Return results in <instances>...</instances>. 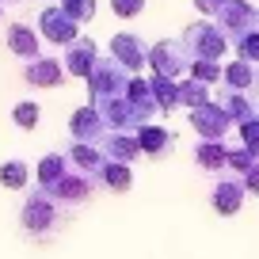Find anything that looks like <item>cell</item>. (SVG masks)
Listing matches in <instances>:
<instances>
[{"label": "cell", "mask_w": 259, "mask_h": 259, "mask_svg": "<svg viewBox=\"0 0 259 259\" xmlns=\"http://www.w3.org/2000/svg\"><path fill=\"white\" fill-rule=\"evenodd\" d=\"M99 183H103V187H111V191H122V194H126L130 191V187H134V171H130V164H107V168H103V176H99Z\"/></svg>", "instance_id": "obj_25"}, {"label": "cell", "mask_w": 259, "mask_h": 259, "mask_svg": "<svg viewBox=\"0 0 259 259\" xmlns=\"http://www.w3.org/2000/svg\"><path fill=\"white\" fill-rule=\"evenodd\" d=\"M99 61V50L92 38H76L73 46H65V73H73V76H84L88 80L92 69H96Z\"/></svg>", "instance_id": "obj_12"}, {"label": "cell", "mask_w": 259, "mask_h": 259, "mask_svg": "<svg viewBox=\"0 0 259 259\" xmlns=\"http://www.w3.org/2000/svg\"><path fill=\"white\" fill-rule=\"evenodd\" d=\"M244 194H248L244 179H221V183L213 187V210L225 213V218H233V213L244 206Z\"/></svg>", "instance_id": "obj_16"}, {"label": "cell", "mask_w": 259, "mask_h": 259, "mask_svg": "<svg viewBox=\"0 0 259 259\" xmlns=\"http://www.w3.org/2000/svg\"><path fill=\"white\" fill-rule=\"evenodd\" d=\"M111 8H114V16L134 19V16H141V12H145V0H111Z\"/></svg>", "instance_id": "obj_32"}, {"label": "cell", "mask_w": 259, "mask_h": 259, "mask_svg": "<svg viewBox=\"0 0 259 259\" xmlns=\"http://www.w3.org/2000/svg\"><path fill=\"white\" fill-rule=\"evenodd\" d=\"M149 80H153V96H156V107H160V111H176V107H183L179 103V84L171 80V76H149Z\"/></svg>", "instance_id": "obj_22"}, {"label": "cell", "mask_w": 259, "mask_h": 259, "mask_svg": "<svg viewBox=\"0 0 259 259\" xmlns=\"http://www.w3.org/2000/svg\"><path fill=\"white\" fill-rule=\"evenodd\" d=\"M255 164H259V160H255V156L248 153V149H233V153H229V168H233V171H236L240 179L248 176V171L255 168Z\"/></svg>", "instance_id": "obj_30"}, {"label": "cell", "mask_w": 259, "mask_h": 259, "mask_svg": "<svg viewBox=\"0 0 259 259\" xmlns=\"http://www.w3.org/2000/svg\"><path fill=\"white\" fill-rule=\"evenodd\" d=\"M107 153V160H114V164H130L134 156L141 153V141H138V134H111V138L99 145Z\"/></svg>", "instance_id": "obj_18"}, {"label": "cell", "mask_w": 259, "mask_h": 259, "mask_svg": "<svg viewBox=\"0 0 259 259\" xmlns=\"http://www.w3.org/2000/svg\"><path fill=\"white\" fill-rule=\"evenodd\" d=\"M221 80H225L229 92H248L251 84L259 80V73H255V65H248V61H240V57H236V61L225 69V76H221Z\"/></svg>", "instance_id": "obj_20"}, {"label": "cell", "mask_w": 259, "mask_h": 259, "mask_svg": "<svg viewBox=\"0 0 259 259\" xmlns=\"http://www.w3.org/2000/svg\"><path fill=\"white\" fill-rule=\"evenodd\" d=\"M191 76L194 80H202V84H213L225 76V69H221L218 61H191Z\"/></svg>", "instance_id": "obj_28"}, {"label": "cell", "mask_w": 259, "mask_h": 259, "mask_svg": "<svg viewBox=\"0 0 259 259\" xmlns=\"http://www.w3.org/2000/svg\"><path fill=\"white\" fill-rule=\"evenodd\" d=\"M0 16H4V8H0Z\"/></svg>", "instance_id": "obj_36"}, {"label": "cell", "mask_w": 259, "mask_h": 259, "mask_svg": "<svg viewBox=\"0 0 259 259\" xmlns=\"http://www.w3.org/2000/svg\"><path fill=\"white\" fill-rule=\"evenodd\" d=\"M42 118V107L34 103V99H19L16 107H12V122H16L19 130H34Z\"/></svg>", "instance_id": "obj_26"}, {"label": "cell", "mask_w": 259, "mask_h": 259, "mask_svg": "<svg viewBox=\"0 0 259 259\" xmlns=\"http://www.w3.org/2000/svg\"><path fill=\"white\" fill-rule=\"evenodd\" d=\"M236 54H240V61L259 65V31H251V34H244V38H236Z\"/></svg>", "instance_id": "obj_29"}, {"label": "cell", "mask_w": 259, "mask_h": 259, "mask_svg": "<svg viewBox=\"0 0 259 259\" xmlns=\"http://www.w3.org/2000/svg\"><path fill=\"white\" fill-rule=\"evenodd\" d=\"M218 19H221V31L233 34V38H244V34H251L259 27V12L251 4H244V0H233Z\"/></svg>", "instance_id": "obj_9"}, {"label": "cell", "mask_w": 259, "mask_h": 259, "mask_svg": "<svg viewBox=\"0 0 259 259\" xmlns=\"http://www.w3.org/2000/svg\"><path fill=\"white\" fill-rule=\"evenodd\" d=\"M191 126L202 134V141H221L229 134V126H233V118H229L218 103H206V107H198V111H191Z\"/></svg>", "instance_id": "obj_7"}, {"label": "cell", "mask_w": 259, "mask_h": 259, "mask_svg": "<svg viewBox=\"0 0 259 259\" xmlns=\"http://www.w3.org/2000/svg\"><path fill=\"white\" fill-rule=\"evenodd\" d=\"M240 134H244V149H248V153L259 160V118L244 122V126H240Z\"/></svg>", "instance_id": "obj_31"}, {"label": "cell", "mask_w": 259, "mask_h": 259, "mask_svg": "<svg viewBox=\"0 0 259 259\" xmlns=\"http://www.w3.org/2000/svg\"><path fill=\"white\" fill-rule=\"evenodd\" d=\"M61 218H65V206L57 202L50 191H34V194H27L23 210H19V225H23V233H27V236H34V240H42V236L57 233Z\"/></svg>", "instance_id": "obj_1"}, {"label": "cell", "mask_w": 259, "mask_h": 259, "mask_svg": "<svg viewBox=\"0 0 259 259\" xmlns=\"http://www.w3.org/2000/svg\"><path fill=\"white\" fill-rule=\"evenodd\" d=\"M149 65H153L156 76H171V80H176L179 73H187V50H183V42H171V38L156 42V46L149 50Z\"/></svg>", "instance_id": "obj_6"}, {"label": "cell", "mask_w": 259, "mask_h": 259, "mask_svg": "<svg viewBox=\"0 0 259 259\" xmlns=\"http://www.w3.org/2000/svg\"><path fill=\"white\" fill-rule=\"evenodd\" d=\"M69 160H73V168L76 171H84V176H92L99 183V176H103V168L111 160H107V153L99 145H73L69 149Z\"/></svg>", "instance_id": "obj_15"}, {"label": "cell", "mask_w": 259, "mask_h": 259, "mask_svg": "<svg viewBox=\"0 0 259 259\" xmlns=\"http://www.w3.org/2000/svg\"><path fill=\"white\" fill-rule=\"evenodd\" d=\"M73 171V160L65 153H46L38 160V171H34V179H38V191H54L57 183H61L65 176Z\"/></svg>", "instance_id": "obj_14"}, {"label": "cell", "mask_w": 259, "mask_h": 259, "mask_svg": "<svg viewBox=\"0 0 259 259\" xmlns=\"http://www.w3.org/2000/svg\"><path fill=\"white\" fill-rule=\"evenodd\" d=\"M76 27L80 23H73V19L65 16L61 8H57V4H46V8L38 12V34L46 42H54V46H73L76 38H80V31H76Z\"/></svg>", "instance_id": "obj_4"}, {"label": "cell", "mask_w": 259, "mask_h": 259, "mask_svg": "<svg viewBox=\"0 0 259 259\" xmlns=\"http://www.w3.org/2000/svg\"><path fill=\"white\" fill-rule=\"evenodd\" d=\"M233 0H194V8L198 12H206V16H221V12L229 8Z\"/></svg>", "instance_id": "obj_33"}, {"label": "cell", "mask_w": 259, "mask_h": 259, "mask_svg": "<svg viewBox=\"0 0 259 259\" xmlns=\"http://www.w3.org/2000/svg\"><path fill=\"white\" fill-rule=\"evenodd\" d=\"M244 187H248V194H259V164L244 176Z\"/></svg>", "instance_id": "obj_34"}, {"label": "cell", "mask_w": 259, "mask_h": 259, "mask_svg": "<svg viewBox=\"0 0 259 259\" xmlns=\"http://www.w3.org/2000/svg\"><path fill=\"white\" fill-rule=\"evenodd\" d=\"M138 141H141V153L145 156H168L171 149H176V138H171V130H164V126H141L138 130Z\"/></svg>", "instance_id": "obj_17"}, {"label": "cell", "mask_w": 259, "mask_h": 259, "mask_svg": "<svg viewBox=\"0 0 259 259\" xmlns=\"http://www.w3.org/2000/svg\"><path fill=\"white\" fill-rule=\"evenodd\" d=\"M218 107H221L233 122H240V126H244V122H251V118H255V111H259V107H251L248 96H240V92H225V96L218 99Z\"/></svg>", "instance_id": "obj_21"}, {"label": "cell", "mask_w": 259, "mask_h": 259, "mask_svg": "<svg viewBox=\"0 0 259 259\" xmlns=\"http://www.w3.org/2000/svg\"><path fill=\"white\" fill-rule=\"evenodd\" d=\"M27 183H31V164H27V160L0 164V187H8V191H23Z\"/></svg>", "instance_id": "obj_23"}, {"label": "cell", "mask_w": 259, "mask_h": 259, "mask_svg": "<svg viewBox=\"0 0 259 259\" xmlns=\"http://www.w3.org/2000/svg\"><path fill=\"white\" fill-rule=\"evenodd\" d=\"M107 118H103V111L99 107H80V111L69 118V134H73V141L76 145H103L111 134H107Z\"/></svg>", "instance_id": "obj_5"}, {"label": "cell", "mask_w": 259, "mask_h": 259, "mask_svg": "<svg viewBox=\"0 0 259 259\" xmlns=\"http://www.w3.org/2000/svg\"><path fill=\"white\" fill-rule=\"evenodd\" d=\"M61 12L73 23H88L92 16H96V0H61Z\"/></svg>", "instance_id": "obj_27"}, {"label": "cell", "mask_w": 259, "mask_h": 259, "mask_svg": "<svg viewBox=\"0 0 259 259\" xmlns=\"http://www.w3.org/2000/svg\"><path fill=\"white\" fill-rule=\"evenodd\" d=\"M229 153L233 149H225V141H202L194 149V160L202 164L206 171H221V168H229Z\"/></svg>", "instance_id": "obj_19"}, {"label": "cell", "mask_w": 259, "mask_h": 259, "mask_svg": "<svg viewBox=\"0 0 259 259\" xmlns=\"http://www.w3.org/2000/svg\"><path fill=\"white\" fill-rule=\"evenodd\" d=\"M42 34L34 31L31 23H8V31H4V42H8V50L16 57H23V61H34V57H42Z\"/></svg>", "instance_id": "obj_10"}, {"label": "cell", "mask_w": 259, "mask_h": 259, "mask_svg": "<svg viewBox=\"0 0 259 259\" xmlns=\"http://www.w3.org/2000/svg\"><path fill=\"white\" fill-rule=\"evenodd\" d=\"M183 50L191 54V61H218L221 54L229 50V34L213 23H191L183 34Z\"/></svg>", "instance_id": "obj_3"}, {"label": "cell", "mask_w": 259, "mask_h": 259, "mask_svg": "<svg viewBox=\"0 0 259 259\" xmlns=\"http://www.w3.org/2000/svg\"><path fill=\"white\" fill-rule=\"evenodd\" d=\"M111 57L122 65V69H130V73H138L141 65L149 61V54H145V46H141L138 34H114L111 38Z\"/></svg>", "instance_id": "obj_13"}, {"label": "cell", "mask_w": 259, "mask_h": 259, "mask_svg": "<svg viewBox=\"0 0 259 259\" xmlns=\"http://www.w3.org/2000/svg\"><path fill=\"white\" fill-rule=\"evenodd\" d=\"M65 76H69L65 73V61H57V57H34L23 69V80L34 84V88H57Z\"/></svg>", "instance_id": "obj_11"}, {"label": "cell", "mask_w": 259, "mask_h": 259, "mask_svg": "<svg viewBox=\"0 0 259 259\" xmlns=\"http://www.w3.org/2000/svg\"><path fill=\"white\" fill-rule=\"evenodd\" d=\"M4 4H16V0H4Z\"/></svg>", "instance_id": "obj_35"}, {"label": "cell", "mask_w": 259, "mask_h": 259, "mask_svg": "<svg viewBox=\"0 0 259 259\" xmlns=\"http://www.w3.org/2000/svg\"><path fill=\"white\" fill-rule=\"evenodd\" d=\"M210 84H202V80H194V76H187V80H179V103H187L191 111H198V107H206V103H213L210 99Z\"/></svg>", "instance_id": "obj_24"}, {"label": "cell", "mask_w": 259, "mask_h": 259, "mask_svg": "<svg viewBox=\"0 0 259 259\" xmlns=\"http://www.w3.org/2000/svg\"><path fill=\"white\" fill-rule=\"evenodd\" d=\"M50 194H54L61 206H80V202H88L92 194H96V179L73 168V171H69V176H65V179H61V183H57Z\"/></svg>", "instance_id": "obj_8"}, {"label": "cell", "mask_w": 259, "mask_h": 259, "mask_svg": "<svg viewBox=\"0 0 259 259\" xmlns=\"http://www.w3.org/2000/svg\"><path fill=\"white\" fill-rule=\"evenodd\" d=\"M130 69H122L114 57H99L96 69L88 76V96H92V107H103V103H114V99H126L130 92Z\"/></svg>", "instance_id": "obj_2"}]
</instances>
